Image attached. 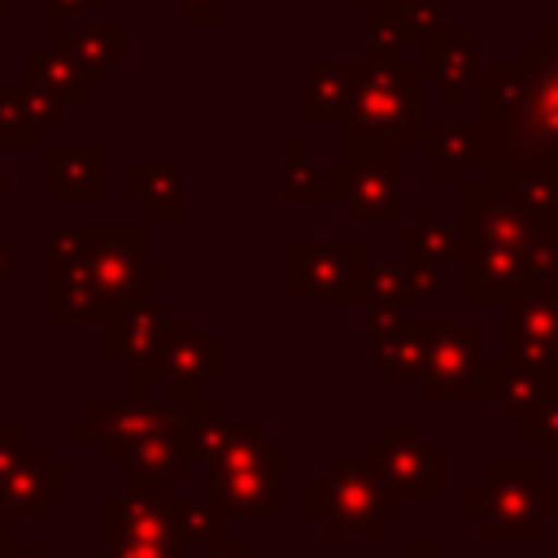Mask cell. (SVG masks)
<instances>
[{
	"label": "cell",
	"mask_w": 558,
	"mask_h": 558,
	"mask_svg": "<svg viewBox=\"0 0 558 558\" xmlns=\"http://www.w3.org/2000/svg\"><path fill=\"white\" fill-rule=\"evenodd\" d=\"M462 514L484 541H541L558 523V480L541 458H484L480 475L462 484Z\"/></svg>",
	"instance_id": "obj_1"
},
{
	"label": "cell",
	"mask_w": 558,
	"mask_h": 558,
	"mask_svg": "<svg viewBox=\"0 0 558 558\" xmlns=\"http://www.w3.org/2000/svg\"><path fill=\"white\" fill-rule=\"evenodd\" d=\"M301 514L318 523L327 541H344V536L384 541L388 523L405 519V501L388 497L362 462L327 458L323 471L301 484Z\"/></svg>",
	"instance_id": "obj_2"
},
{
	"label": "cell",
	"mask_w": 558,
	"mask_h": 558,
	"mask_svg": "<svg viewBox=\"0 0 558 558\" xmlns=\"http://www.w3.org/2000/svg\"><path fill=\"white\" fill-rule=\"evenodd\" d=\"M423 70L418 65H379L371 61L366 70H357L353 83V100L344 113V148H371V144H388V148H405L423 135Z\"/></svg>",
	"instance_id": "obj_3"
},
{
	"label": "cell",
	"mask_w": 558,
	"mask_h": 558,
	"mask_svg": "<svg viewBox=\"0 0 558 558\" xmlns=\"http://www.w3.org/2000/svg\"><path fill=\"white\" fill-rule=\"evenodd\" d=\"M423 397L445 405H484L497 397L501 362L484 357V323L427 318V357H423Z\"/></svg>",
	"instance_id": "obj_4"
},
{
	"label": "cell",
	"mask_w": 558,
	"mask_h": 558,
	"mask_svg": "<svg viewBox=\"0 0 558 558\" xmlns=\"http://www.w3.org/2000/svg\"><path fill=\"white\" fill-rule=\"evenodd\" d=\"M357 462L388 497H401L405 506L445 497V445L427 436L418 418H388L384 432L362 445Z\"/></svg>",
	"instance_id": "obj_5"
},
{
	"label": "cell",
	"mask_w": 558,
	"mask_h": 558,
	"mask_svg": "<svg viewBox=\"0 0 558 558\" xmlns=\"http://www.w3.org/2000/svg\"><path fill=\"white\" fill-rule=\"evenodd\" d=\"M227 379V344L209 336L201 318H170V331L153 357V366L126 375V397H148V384H161V397L205 401L209 384Z\"/></svg>",
	"instance_id": "obj_6"
},
{
	"label": "cell",
	"mask_w": 558,
	"mask_h": 558,
	"mask_svg": "<svg viewBox=\"0 0 558 558\" xmlns=\"http://www.w3.org/2000/svg\"><path fill=\"white\" fill-rule=\"evenodd\" d=\"M83 266L105 296V305H118L126 296L148 292L170 275L166 262L148 257V231L131 222H87V253Z\"/></svg>",
	"instance_id": "obj_7"
},
{
	"label": "cell",
	"mask_w": 558,
	"mask_h": 558,
	"mask_svg": "<svg viewBox=\"0 0 558 558\" xmlns=\"http://www.w3.org/2000/svg\"><path fill=\"white\" fill-rule=\"evenodd\" d=\"M366 279V253L362 244H336V240H292L283 248V301H336L357 305Z\"/></svg>",
	"instance_id": "obj_8"
},
{
	"label": "cell",
	"mask_w": 558,
	"mask_h": 558,
	"mask_svg": "<svg viewBox=\"0 0 558 558\" xmlns=\"http://www.w3.org/2000/svg\"><path fill=\"white\" fill-rule=\"evenodd\" d=\"M196 401H174V397H122V401H87L83 418L65 427V440H96L109 462L126 453L131 440L148 432H174L183 436Z\"/></svg>",
	"instance_id": "obj_9"
},
{
	"label": "cell",
	"mask_w": 558,
	"mask_h": 558,
	"mask_svg": "<svg viewBox=\"0 0 558 558\" xmlns=\"http://www.w3.org/2000/svg\"><path fill=\"white\" fill-rule=\"evenodd\" d=\"M344 222L353 227H388L405 214V157L401 148L371 144V148H344Z\"/></svg>",
	"instance_id": "obj_10"
},
{
	"label": "cell",
	"mask_w": 558,
	"mask_h": 558,
	"mask_svg": "<svg viewBox=\"0 0 558 558\" xmlns=\"http://www.w3.org/2000/svg\"><path fill=\"white\" fill-rule=\"evenodd\" d=\"M501 305V362L558 371V279L527 283Z\"/></svg>",
	"instance_id": "obj_11"
},
{
	"label": "cell",
	"mask_w": 558,
	"mask_h": 558,
	"mask_svg": "<svg viewBox=\"0 0 558 558\" xmlns=\"http://www.w3.org/2000/svg\"><path fill=\"white\" fill-rule=\"evenodd\" d=\"M70 497V466L61 458L48 453L44 440H26L13 471L4 475L0 484V510L9 523H39L48 519L52 501H65Z\"/></svg>",
	"instance_id": "obj_12"
},
{
	"label": "cell",
	"mask_w": 558,
	"mask_h": 558,
	"mask_svg": "<svg viewBox=\"0 0 558 558\" xmlns=\"http://www.w3.org/2000/svg\"><path fill=\"white\" fill-rule=\"evenodd\" d=\"M166 331H170L166 301H153L148 292L126 296V301L105 310V362H113L126 375H135V371L153 366Z\"/></svg>",
	"instance_id": "obj_13"
},
{
	"label": "cell",
	"mask_w": 558,
	"mask_h": 558,
	"mask_svg": "<svg viewBox=\"0 0 558 558\" xmlns=\"http://www.w3.org/2000/svg\"><path fill=\"white\" fill-rule=\"evenodd\" d=\"M205 497L218 506V514H222L227 523H231V519L283 523V514H288V501H283V471H270V466L205 475Z\"/></svg>",
	"instance_id": "obj_14"
},
{
	"label": "cell",
	"mask_w": 558,
	"mask_h": 558,
	"mask_svg": "<svg viewBox=\"0 0 558 558\" xmlns=\"http://www.w3.org/2000/svg\"><path fill=\"white\" fill-rule=\"evenodd\" d=\"M105 179H109V153L105 144L70 148L52 144L44 161V196L52 205H100L105 201Z\"/></svg>",
	"instance_id": "obj_15"
},
{
	"label": "cell",
	"mask_w": 558,
	"mask_h": 558,
	"mask_svg": "<svg viewBox=\"0 0 558 558\" xmlns=\"http://www.w3.org/2000/svg\"><path fill=\"white\" fill-rule=\"evenodd\" d=\"M458 266H462V296L471 305H501L506 296L532 283L527 257L506 244H466Z\"/></svg>",
	"instance_id": "obj_16"
},
{
	"label": "cell",
	"mask_w": 558,
	"mask_h": 558,
	"mask_svg": "<svg viewBox=\"0 0 558 558\" xmlns=\"http://www.w3.org/2000/svg\"><path fill=\"white\" fill-rule=\"evenodd\" d=\"M105 541H179L170 488L126 484L122 497H109L105 501Z\"/></svg>",
	"instance_id": "obj_17"
},
{
	"label": "cell",
	"mask_w": 558,
	"mask_h": 558,
	"mask_svg": "<svg viewBox=\"0 0 558 558\" xmlns=\"http://www.w3.org/2000/svg\"><path fill=\"white\" fill-rule=\"evenodd\" d=\"M65 100L48 96L44 87H9L0 83V144H39L48 126L65 122Z\"/></svg>",
	"instance_id": "obj_18"
},
{
	"label": "cell",
	"mask_w": 558,
	"mask_h": 558,
	"mask_svg": "<svg viewBox=\"0 0 558 558\" xmlns=\"http://www.w3.org/2000/svg\"><path fill=\"white\" fill-rule=\"evenodd\" d=\"M126 201L144 209L148 222H183L187 218V192L183 174L170 161H131L126 166Z\"/></svg>",
	"instance_id": "obj_19"
},
{
	"label": "cell",
	"mask_w": 558,
	"mask_h": 558,
	"mask_svg": "<svg viewBox=\"0 0 558 558\" xmlns=\"http://www.w3.org/2000/svg\"><path fill=\"white\" fill-rule=\"evenodd\" d=\"M118 462L126 471V484H144V488L183 484L187 471H192V458L183 449V436H174V432H148V436L131 440Z\"/></svg>",
	"instance_id": "obj_20"
},
{
	"label": "cell",
	"mask_w": 558,
	"mask_h": 558,
	"mask_svg": "<svg viewBox=\"0 0 558 558\" xmlns=\"http://www.w3.org/2000/svg\"><path fill=\"white\" fill-rule=\"evenodd\" d=\"M418 144H423L427 166H436V174L458 187V183H466L471 166L480 170V157H484V122H436V126L427 122L423 135H418Z\"/></svg>",
	"instance_id": "obj_21"
},
{
	"label": "cell",
	"mask_w": 558,
	"mask_h": 558,
	"mask_svg": "<svg viewBox=\"0 0 558 558\" xmlns=\"http://www.w3.org/2000/svg\"><path fill=\"white\" fill-rule=\"evenodd\" d=\"M105 296L96 292L83 262L48 266L44 275V318L48 323H105Z\"/></svg>",
	"instance_id": "obj_22"
},
{
	"label": "cell",
	"mask_w": 558,
	"mask_h": 558,
	"mask_svg": "<svg viewBox=\"0 0 558 558\" xmlns=\"http://www.w3.org/2000/svg\"><path fill=\"white\" fill-rule=\"evenodd\" d=\"M248 466L288 471V445L275 440L262 423H231L222 445L205 462V475H227V471H248Z\"/></svg>",
	"instance_id": "obj_23"
},
{
	"label": "cell",
	"mask_w": 558,
	"mask_h": 558,
	"mask_svg": "<svg viewBox=\"0 0 558 558\" xmlns=\"http://www.w3.org/2000/svg\"><path fill=\"white\" fill-rule=\"evenodd\" d=\"M418 70H423L427 83L440 87V96L449 105H458L466 96V87L480 83V57H475V48L453 26L445 35H432L427 39V52H423V65Z\"/></svg>",
	"instance_id": "obj_24"
},
{
	"label": "cell",
	"mask_w": 558,
	"mask_h": 558,
	"mask_svg": "<svg viewBox=\"0 0 558 558\" xmlns=\"http://www.w3.org/2000/svg\"><path fill=\"white\" fill-rule=\"evenodd\" d=\"M344 157L331 166H314L301 144L283 148V201L288 205H340L344 196Z\"/></svg>",
	"instance_id": "obj_25"
},
{
	"label": "cell",
	"mask_w": 558,
	"mask_h": 558,
	"mask_svg": "<svg viewBox=\"0 0 558 558\" xmlns=\"http://www.w3.org/2000/svg\"><path fill=\"white\" fill-rule=\"evenodd\" d=\"M371 357L392 384H410L423 375L427 357V318H401L397 327L371 336Z\"/></svg>",
	"instance_id": "obj_26"
},
{
	"label": "cell",
	"mask_w": 558,
	"mask_h": 558,
	"mask_svg": "<svg viewBox=\"0 0 558 558\" xmlns=\"http://www.w3.org/2000/svg\"><path fill=\"white\" fill-rule=\"evenodd\" d=\"M405 253L401 257H432L440 266H458L462 262V248H466V235H462V222H449L445 205L440 201H427L423 205V218L418 222H405Z\"/></svg>",
	"instance_id": "obj_27"
},
{
	"label": "cell",
	"mask_w": 558,
	"mask_h": 558,
	"mask_svg": "<svg viewBox=\"0 0 558 558\" xmlns=\"http://www.w3.org/2000/svg\"><path fill=\"white\" fill-rule=\"evenodd\" d=\"M480 83H484V131H501L532 100L536 70L532 65H510V70L497 65V70H484Z\"/></svg>",
	"instance_id": "obj_28"
},
{
	"label": "cell",
	"mask_w": 558,
	"mask_h": 558,
	"mask_svg": "<svg viewBox=\"0 0 558 558\" xmlns=\"http://www.w3.org/2000/svg\"><path fill=\"white\" fill-rule=\"evenodd\" d=\"M353 83L357 70L353 65H314L305 78V122L310 126H327V122H344L349 100H353Z\"/></svg>",
	"instance_id": "obj_29"
},
{
	"label": "cell",
	"mask_w": 558,
	"mask_h": 558,
	"mask_svg": "<svg viewBox=\"0 0 558 558\" xmlns=\"http://www.w3.org/2000/svg\"><path fill=\"white\" fill-rule=\"evenodd\" d=\"M558 397V371H536V366H506L501 362V384L493 405L501 410V418L519 423L523 414H532L536 405Z\"/></svg>",
	"instance_id": "obj_30"
},
{
	"label": "cell",
	"mask_w": 558,
	"mask_h": 558,
	"mask_svg": "<svg viewBox=\"0 0 558 558\" xmlns=\"http://www.w3.org/2000/svg\"><path fill=\"white\" fill-rule=\"evenodd\" d=\"M31 83L44 87L48 96L65 100V105H78L83 92H87V78L78 70V61L70 57V48L61 44H39L31 48Z\"/></svg>",
	"instance_id": "obj_31"
},
{
	"label": "cell",
	"mask_w": 558,
	"mask_h": 558,
	"mask_svg": "<svg viewBox=\"0 0 558 558\" xmlns=\"http://www.w3.org/2000/svg\"><path fill=\"white\" fill-rule=\"evenodd\" d=\"M61 39H65V48L78 61V70H83L87 83L105 78L126 57V35L118 26H78L74 35H61Z\"/></svg>",
	"instance_id": "obj_32"
},
{
	"label": "cell",
	"mask_w": 558,
	"mask_h": 558,
	"mask_svg": "<svg viewBox=\"0 0 558 558\" xmlns=\"http://www.w3.org/2000/svg\"><path fill=\"white\" fill-rule=\"evenodd\" d=\"M227 427H231V418H227V405H222V401H209V397L196 401V405H192V418H187V427H183V449H187V458H192V462H209L214 449L222 445Z\"/></svg>",
	"instance_id": "obj_33"
},
{
	"label": "cell",
	"mask_w": 558,
	"mask_h": 558,
	"mask_svg": "<svg viewBox=\"0 0 558 558\" xmlns=\"http://www.w3.org/2000/svg\"><path fill=\"white\" fill-rule=\"evenodd\" d=\"M170 510H174V527L183 545H209L227 532V519L218 514L209 497H170Z\"/></svg>",
	"instance_id": "obj_34"
},
{
	"label": "cell",
	"mask_w": 558,
	"mask_h": 558,
	"mask_svg": "<svg viewBox=\"0 0 558 558\" xmlns=\"http://www.w3.org/2000/svg\"><path fill=\"white\" fill-rule=\"evenodd\" d=\"M362 310H405V262H366L362 279Z\"/></svg>",
	"instance_id": "obj_35"
},
{
	"label": "cell",
	"mask_w": 558,
	"mask_h": 558,
	"mask_svg": "<svg viewBox=\"0 0 558 558\" xmlns=\"http://www.w3.org/2000/svg\"><path fill=\"white\" fill-rule=\"evenodd\" d=\"M362 44H366V57H371V61H379V65L401 61V52H405L410 35H405L401 17L392 13V4H384V9H371V13H366Z\"/></svg>",
	"instance_id": "obj_36"
},
{
	"label": "cell",
	"mask_w": 558,
	"mask_h": 558,
	"mask_svg": "<svg viewBox=\"0 0 558 558\" xmlns=\"http://www.w3.org/2000/svg\"><path fill=\"white\" fill-rule=\"evenodd\" d=\"M519 436L541 449V462H558V397L519 418Z\"/></svg>",
	"instance_id": "obj_37"
},
{
	"label": "cell",
	"mask_w": 558,
	"mask_h": 558,
	"mask_svg": "<svg viewBox=\"0 0 558 558\" xmlns=\"http://www.w3.org/2000/svg\"><path fill=\"white\" fill-rule=\"evenodd\" d=\"M392 13L401 17L405 35L418 39V44H427L445 26V4L440 0H392Z\"/></svg>",
	"instance_id": "obj_38"
},
{
	"label": "cell",
	"mask_w": 558,
	"mask_h": 558,
	"mask_svg": "<svg viewBox=\"0 0 558 558\" xmlns=\"http://www.w3.org/2000/svg\"><path fill=\"white\" fill-rule=\"evenodd\" d=\"M405 262V296H410V305H423V301H440L445 292H440V262H432V257H401Z\"/></svg>",
	"instance_id": "obj_39"
},
{
	"label": "cell",
	"mask_w": 558,
	"mask_h": 558,
	"mask_svg": "<svg viewBox=\"0 0 558 558\" xmlns=\"http://www.w3.org/2000/svg\"><path fill=\"white\" fill-rule=\"evenodd\" d=\"M105 558H187L179 541H105Z\"/></svg>",
	"instance_id": "obj_40"
},
{
	"label": "cell",
	"mask_w": 558,
	"mask_h": 558,
	"mask_svg": "<svg viewBox=\"0 0 558 558\" xmlns=\"http://www.w3.org/2000/svg\"><path fill=\"white\" fill-rule=\"evenodd\" d=\"M83 253H87V227H52V235H48V266L83 262Z\"/></svg>",
	"instance_id": "obj_41"
},
{
	"label": "cell",
	"mask_w": 558,
	"mask_h": 558,
	"mask_svg": "<svg viewBox=\"0 0 558 558\" xmlns=\"http://www.w3.org/2000/svg\"><path fill=\"white\" fill-rule=\"evenodd\" d=\"M26 440H31V427H26L22 418L0 423V484H4V475L13 471V462H17V453H22Z\"/></svg>",
	"instance_id": "obj_42"
},
{
	"label": "cell",
	"mask_w": 558,
	"mask_h": 558,
	"mask_svg": "<svg viewBox=\"0 0 558 558\" xmlns=\"http://www.w3.org/2000/svg\"><path fill=\"white\" fill-rule=\"evenodd\" d=\"M0 558H52L39 536H0Z\"/></svg>",
	"instance_id": "obj_43"
},
{
	"label": "cell",
	"mask_w": 558,
	"mask_h": 558,
	"mask_svg": "<svg viewBox=\"0 0 558 558\" xmlns=\"http://www.w3.org/2000/svg\"><path fill=\"white\" fill-rule=\"evenodd\" d=\"M401 558H445V541L440 536H410L401 545Z\"/></svg>",
	"instance_id": "obj_44"
},
{
	"label": "cell",
	"mask_w": 558,
	"mask_h": 558,
	"mask_svg": "<svg viewBox=\"0 0 558 558\" xmlns=\"http://www.w3.org/2000/svg\"><path fill=\"white\" fill-rule=\"evenodd\" d=\"M201 549H205L201 558H253V554H248V545H244V541H235V536H227V532H222L218 541L201 545Z\"/></svg>",
	"instance_id": "obj_45"
},
{
	"label": "cell",
	"mask_w": 558,
	"mask_h": 558,
	"mask_svg": "<svg viewBox=\"0 0 558 558\" xmlns=\"http://www.w3.org/2000/svg\"><path fill=\"white\" fill-rule=\"evenodd\" d=\"M397 323H401V310H362V331H366V340L379 336V331H388V327H397Z\"/></svg>",
	"instance_id": "obj_46"
},
{
	"label": "cell",
	"mask_w": 558,
	"mask_h": 558,
	"mask_svg": "<svg viewBox=\"0 0 558 558\" xmlns=\"http://www.w3.org/2000/svg\"><path fill=\"white\" fill-rule=\"evenodd\" d=\"M174 4H183V13L196 17V22H214L218 17V0H174Z\"/></svg>",
	"instance_id": "obj_47"
},
{
	"label": "cell",
	"mask_w": 558,
	"mask_h": 558,
	"mask_svg": "<svg viewBox=\"0 0 558 558\" xmlns=\"http://www.w3.org/2000/svg\"><path fill=\"white\" fill-rule=\"evenodd\" d=\"M92 4H100V0H92ZM52 9H57L61 17H70V13H83V9H87V0H52Z\"/></svg>",
	"instance_id": "obj_48"
},
{
	"label": "cell",
	"mask_w": 558,
	"mask_h": 558,
	"mask_svg": "<svg viewBox=\"0 0 558 558\" xmlns=\"http://www.w3.org/2000/svg\"><path fill=\"white\" fill-rule=\"evenodd\" d=\"M9 262H13V257H9V244L0 240V279H9Z\"/></svg>",
	"instance_id": "obj_49"
},
{
	"label": "cell",
	"mask_w": 558,
	"mask_h": 558,
	"mask_svg": "<svg viewBox=\"0 0 558 558\" xmlns=\"http://www.w3.org/2000/svg\"><path fill=\"white\" fill-rule=\"evenodd\" d=\"M4 201H9V170L0 166V205H4Z\"/></svg>",
	"instance_id": "obj_50"
},
{
	"label": "cell",
	"mask_w": 558,
	"mask_h": 558,
	"mask_svg": "<svg viewBox=\"0 0 558 558\" xmlns=\"http://www.w3.org/2000/svg\"><path fill=\"white\" fill-rule=\"evenodd\" d=\"M0 536H9V519H4V510H0Z\"/></svg>",
	"instance_id": "obj_51"
}]
</instances>
